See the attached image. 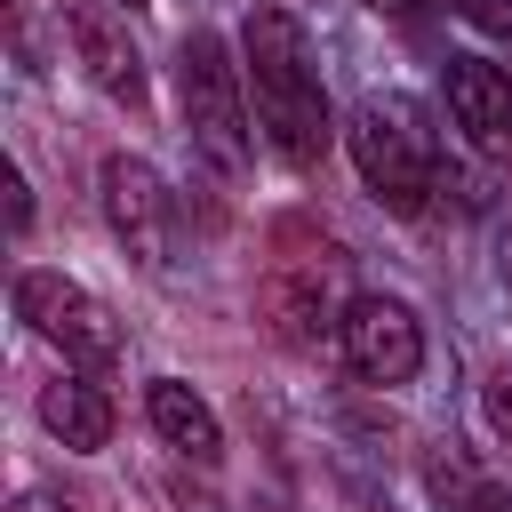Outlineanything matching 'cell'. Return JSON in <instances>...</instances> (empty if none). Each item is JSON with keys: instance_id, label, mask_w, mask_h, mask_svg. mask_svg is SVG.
<instances>
[{"instance_id": "obj_1", "label": "cell", "mask_w": 512, "mask_h": 512, "mask_svg": "<svg viewBox=\"0 0 512 512\" xmlns=\"http://www.w3.org/2000/svg\"><path fill=\"white\" fill-rule=\"evenodd\" d=\"M240 80H248V112H256L264 144L288 168H312L328 152V136H336V112H328L312 40H304V24L280 0L248 8V24H240Z\"/></svg>"}, {"instance_id": "obj_15", "label": "cell", "mask_w": 512, "mask_h": 512, "mask_svg": "<svg viewBox=\"0 0 512 512\" xmlns=\"http://www.w3.org/2000/svg\"><path fill=\"white\" fill-rule=\"evenodd\" d=\"M8 224H16V232L32 224V192H24V176H16V168H8Z\"/></svg>"}, {"instance_id": "obj_4", "label": "cell", "mask_w": 512, "mask_h": 512, "mask_svg": "<svg viewBox=\"0 0 512 512\" xmlns=\"http://www.w3.org/2000/svg\"><path fill=\"white\" fill-rule=\"evenodd\" d=\"M344 152H352L360 184H368L392 216H416V208H424V192H432V160H424V128H416L400 104H384V96L352 104V120H344Z\"/></svg>"}, {"instance_id": "obj_10", "label": "cell", "mask_w": 512, "mask_h": 512, "mask_svg": "<svg viewBox=\"0 0 512 512\" xmlns=\"http://www.w3.org/2000/svg\"><path fill=\"white\" fill-rule=\"evenodd\" d=\"M144 416H152V432H160L176 456H192V464H216V456H224V424H216V408H208L184 376H152V384H144Z\"/></svg>"}, {"instance_id": "obj_3", "label": "cell", "mask_w": 512, "mask_h": 512, "mask_svg": "<svg viewBox=\"0 0 512 512\" xmlns=\"http://www.w3.org/2000/svg\"><path fill=\"white\" fill-rule=\"evenodd\" d=\"M344 312H352V296H344V248L336 240L296 248V232H280V256L264 272V320H272V336L280 344H320V336L344 328Z\"/></svg>"}, {"instance_id": "obj_5", "label": "cell", "mask_w": 512, "mask_h": 512, "mask_svg": "<svg viewBox=\"0 0 512 512\" xmlns=\"http://www.w3.org/2000/svg\"><path fill=\"white\" fill-rule=\"evenodd\" d=\"M16 320L64 352V368H112L120 360V320L104 296H88L64 272H24L16 280Z\"/></svg>"}, {"instance_id": "obj_7", "label": "cell", "mask_w": 512, "mask_h": 512, "mask_svg": "<svg viewBox=\"0 0 512 512\" xmlns=\"http://www.w3.org/2000/svg\"><path fill=\"white\" fill-rule=\"evenodd\" d=\"M96 192H104V224L112 240L136 256V264H160L168 256V184L144 152H112L96 168Z\"/></svg>"}, {"instance_id": "obj_13", "label": "cell", "mask_w": 512, "mask_h": 512, "mask_svg": "<svg viewBox=\"0 0 512 512\" xmlns=\"http://www.w3.org/2000/svg\"><path fill=\"white\" fill-rule=\"evenodd\" d=\"M440 8L472 32H488V40H512V0H440Z\"/></svg>"}, {"instance_id": "obj_8", "label": "cell", "mask_w": 512, "mask_h": 512, "mask_svg": "<svg viewBox=\"0 0 512 512\" xmlns=\"http://www.w3.org/2000/svg\"><path fill=\"white\" fill-rule=\"evenodd\" d=\"M64 32H72V56L88 64V80L112 104H144V48L128 32V8H112V0H64Z\"/></svg>"}, {"instance_id": "obj_18", "label": "cell", "mask_w": 512, "mask_h": 512, "mask_svg": "<svg viewBox=\"0 0 512 512\" xmlns=\"http://www.w3.org/2000/svg\"><path fill=\"white\" fill-rule=\"evenodd\" d=\"M120 8H144V0H120Z\"/></svg>"}, {"instance_id": "obj_14", "label": "cell", "mask_w": 512, "mask_h": 512, "mask_svg": "<svg viewBox=\"0 0 512 512\" xmlns=\"http://www.w3.org/2000/svg\"><path fill=\"white\" fill-rule=\"evenodd\" d=\"M480 400H488V424H496V432H504V448H512V360L488 376V392H480Z\"/></svg>"}, {"instance_id": "obj_9", "label": "cell", "mask_w": 512, "mask_h": 512, "mask_svg": "<svg viewBox=\"0 0 512 512\" xmlns=\"http://www.w3.org/2000/svg\"><path fill=\"white\" fill-rule=\"evenodd\" d=\"M440 96H448V120L472 136L480 160H512V80H504V64H488V56H448Z\"/></svg>"}, {"instance_id": "obj_16", "label": "cell", "mask_w": 512, "mask_h": 512, "mask_svg": "<svg viewBox=\"0 0 512 512\" xmlns=\"http://www.w3.org/2000/svg\"><path fill=\"white\" fill-rule=\"evenodd\" d=\"M16 512H72V504H64V496H40V488H24V496H16Z\"/></svg>"}, {"instance_id": "obj_6", "label": "cell", "mask_w": 512, "mask_h": 512, "mask_svg": "<svg viewBox=\"0 0 512 512\" xmlns=\"http://www.w3.org/2000/svg\"><path fill=\"white\" fill-rule=\"evenodd\" d=\"M336 344H344L352 376H368V384H408L424 368V320L400 296H352Z\"/></svg>"}, {"instance_id": "obj_17", "label": "cell", "mask_w": 512, "mask_h": 512, "mask_svg": "<svg viewBox=\"0 0 512 512\" xmlns=\"http://www.w3.org/2000/svg\"><path fill=\"white\" fill-rule=\"evenodd\" d=\"M248 512H280V504H248Z\"/></svg>"}, {"instance_id": "obj_12", "label": "cell", "mask_w": 512, "mask_h": 512, "mask_svg": "<svg viewBox=\"0 0 512 512\" xmlns=\"http://www.w3.org/2000/svg\"><path fill=\"white\" fill-rule=\"evenodd\" d=\"M424 480H432V496H440L448 512H512V488H504V480H496L464 440H432Z\"/></svg>"}, {"instance_id": "obj_2", "label": "cell", "mask_w": 512, "mask_h": 512, "mask_svg": "<svg viewBox=\"0 0 512 512\" xmlns=\"http://www.w3.org/2000/svg\"><path fill=\"white\" fill-rule=\"evenodd\" d=\"M176 88H184V128H192V144H200V160L208 168H224V176H240L248 168V80H240V64L224 56V40L216 32H184V48H176Z\"/></svg>"}, {"instance_id": "obj_11", "label": "cell", "mask_w": 512, "mask_h": 512, "mask_svg": "<svg viewBox=\"0 0 512 512\" xmlns=\"http://www.w3.org/2000/svg\"><path fill=\"white\" fill-rule=\"evenodd\" d=\"M40 424H48L72 456H96V448L112 440V400H104V384H96L88 368H64L56 384H40Z\"/></svg>"}]
</instances>
